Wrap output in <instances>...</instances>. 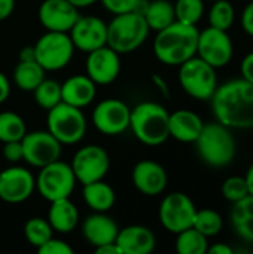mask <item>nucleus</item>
<instances>
[{"instance_id":"nucleus-43","label":"nucleus","mask_w":253,"mask_h":254,"mask_svg":"<svg viewBox=\"0 0 253 254\" xmlns=\"http://www.w3.org/2000/svg\"><path fill=\"white\" fill-rule=\"evenodd\" d=\"M15 9V0H0V21L9 18Z\"/></svg>"},{"instance_id":"nucleus-30","label":"nucleus","mask_w":253,"mask_h":254,"mask_svg":"<svg viewBox=\"0 0 253 254\" xmlns=\"http://www.w3.org/2000/svg\"><path fill=\"white\" fill-rule=\"evenodd\" d=\"M27 132L24 119L15 112L0 113V141H19Z\"/></svg>"},{"instance_id":"nucleus-18","label":"nucleus","mask_w":253,"mask_h":254,"mask_svg":"<svg viewBox=\"0 0 253 254\" xmlns=\"http://www.w3.org/2000/svg\"><path fill=\"white\" fill-rule=\"evenodd\" d=\"M39 21L46 31L69 33L79 18L78 7L69 0H43L39 6Z\"/></svg>"},{"instance_id":"nucleus-47","label":"nucleus","mask_w":253,"mask_h":254,"mask_svg":"<svg viewBox=\"0 0 253 254\" xmlns=\"http://www.w3.org/2000/svg\"><path fill=\"white\" fill-rule=\"evenodd\" d=\"M152 80H154V83L160 88V91L163 92V95H166V97H169V88H167V83L158 76V74H154L152 76Z\"/></svg>"},{"instance_id":"nucleus-8","label":"nucleus","mask_w":253,"mask_h":254,"mask_svg":"<svg viewBox=\"0 0 253 254\" xmlns=\"http://www.w3.org/2000/svg\"><path fill=\"white\" fill-rule=\"evenodd\" d=\"M36 61L46 71H57L64 68L73 58L75 46L64 31H46L34 43Z\"/></svg>"},{"instance_id":"nucleus-11","label":"nucleus","mask_w":253,"mask_h":254,"mask_svg":"<svg viewBox=\"0 0 253 254\" xmlns=\"http://www.w3.org/2000/svg\"><path fill=\"white\" fill-rule=\"evenodd\" d=\"M197 55L215 68H221L230 64L234 55V45L228 31L210 25L200 31Z\"/></svg>"},{"instance_id":"nucleus-31","label":"nucleus","mask_w":253,"mask_h":254,"mask_svg":"<svg viewBox=\"0 0 253 254\" xmlns=\"http://www.w3.org/2000/svg\"><path fill=\"white\" fill-rule=\"evenodd\" d=\"M192 228H195L204 237L212 238L221 234L224 228V220L218 211L212 208H203V210H197Z\"/></svg>"},{"instance_id":"nucleus-1","label":"nucleus","mask_w":253,"mask_h":254,"mask_svg":"<svg viewBox=\"0 0 253 254\" xmlns=\"http://www.w3.org/2000/svg\"><path fill=\"white\" fill-rule=\"evenodd\" d=\"M218 122L231 129H253V83L240 79L218 85L209 100Z\"/></svg>"},{"instance_id":"nucleus-19","label":"nucleus","mask_w":253,"mask_h":254,"mask_svg":"<svg viewBox=\"0 0 253 254\" xmlns=\"http://www.w3.org/2000/svg\"><path fill=\"white\" fill-rule=\"evenodd\" d=\"M131 180L140 193L146 196H157L166 190L169 176L161 164L151 159H143L134 165L131 171Z\"/></svg>"},{"instance_id":"nucleus-25","label":"nucleus","mask_w":253,"mask_h":254,"mask_svg":"<svg viewBox=\"0 0 253 254\" xmlns=\"http://www.w3.org/2000/svg\"><path fill=\"white\" fill-rule=\"evenodd\" d=\"M82 196L86 205L92 211H97V213L109 211L115 205V201H116L115 190L112 189V186H109L103 180L84 185Z\"/></svg>"},{"instance_id":"nucleus-46","label":"nucleus","mask_w":253,"mask_h":254,"mask_svg":"<svg viewBox=\"0 0 253 254\" xmlns=\"http://www.w3.org/2000/svg\"><path fill=\"white\" fill-rule=\"evenodd\" d=\"M36 60L34 57V48L33 46H25L19 51V61H31Z\"/></svg>"},{"instance_id":"nucleus-33","label":"nucleus","mask_w":253,"mask_h":254,"mask_svg":"<svg viewBox=\"0 0 253 254\" xmlns=\"http://www.w3.org/2000/svg\"><path fill=\"white\" fill-rule=\"evenodd\" d=\"M33 95L39 107L51 110L61 103V83L52 79H43L33 91Z\"/></svg>"},{"instance_id":"nucleus-17","label":"nucleus","mask_w":253,"mask_h":254,"mask_svg":"<svg viewBox=\"0 0 253 254\" xmlns=\"http://www.w3.org/2000/svg\"><path fill=\"white\" fill-rule=\"evenodd\" d=\"M85 65L86 76L95 85H109L119 76L121 57L110 46L104 45L88 52Z\"/></svg>"},{"instance_id":"nucleus-12","label":"nucleus","mask_w":253,"mask_h":254,"mask_svg":"<svg viewBox=\"0 0 253 254\" xmlns=\"http://www.w3.org/2000/svg\"><path fill=\"white\" fill-rule=\"evenodd\" d=\"M76 180L82 185L103 180L110 168L109 153L97 144H88L81 147L70 164Z\"/></svg>"},{"instance_id":"nucleus-28","label":"nucleus","mask_w":253,"mask_h":254,"mask_svg":"<svg viewBox=\"0 0 253 254\" xmlns=\"http://www.w3.org/2000/svg\"><path fill=\"white\" fill-rule=\"evenodd\" d=\"M45 68L36 61H18L13 70V82L21 91L33 92L45 79Z\"/></svg>"},{"instance_id":"nucleus-22","label":"nucleus","mask_w":253,"mask_h":254,"mask_svg":"<svg viewBox=\"0 0 253 254\" xmlns=\"http://www.w3.org/2000/svg\"><path fill=\"white\" fill-rule=\"evenodd\" d=\"M204 127L203 119L192 110L180 109L170 113L169 132L170 137L180 143H195Z\"/></svg>"},{"instance_id":"nucleus-35","label":"nucleus","mask_w":253,"mask_h":254,"mask_svg":"<svg viewBox=\"0 0 253 254\" xmlns=\"http://www.w3.org/2000/svg\"><path fill=\"white\" fill-rule=\"evenodd\" d=\"M174 15L179 22L197 25L204 15V0H176Z\"/></svg>"},{"instance_id":"nucleus-39","label":"nucleus","mask_w":253,"mask_h":254,"mask_svg":"<svg viewBox=\"0 0 253 254\" xmlns=\"http://www.w3.org/2000/svg\"><path fill=\"white\" fill-rule=\"evenodd\" d=\"M3 156L7 162L16 164L24 159V152H22V144L19 141H7L3 143Z\"/></svg>"},{"instance_id":"nucleus-20","label":"nucleus","mask_w":253,"mask_h":254,"mask_svg":"<svg viewBox=\"0 0 253 254\" xmlns=\"http://www.w3.org/2000/svg\"><path fill=\"white\" fill-rule=\"evenodd\" d=\"M115 243L122 254H149L157 247L154 232L142 225H131L119 229Z\"/></svg>"},{"instance_id":"nucleus-2","label":"nucleus","mask_w":253,"mask_h":254,"mask_svg":"<svg viewBox=\"0 0 253 254\" xmlns=\"http://www.w3.org/2000/svg\"><path fill=\"white\" fill-rule=\"evenodd\" d=\"M200 30L197 25L171 22L169 27L157 31L154 40V54L158 61L166 65H180L186 60L197 55Z\"/></svg>"},{"instance_id":"nucleus-32","label":"nucleus","mask_w":253,"mask_h":254,"mask_svg":"<svg viewBox=\"0 0 253 254\" xmlns=\"http://www.w3.org/2000/svg\"><path fill=\"white\" fill-rule=\"evenodd\" d=\"M236 21V9L230 0H215L209 10V25L228 31Z\"/></svg>"},{"instance_id":"nucleus-10","label":"nucleus","mask_w":253,"mask_h":254,"mask_svg":"<svg viewBox=\"0 0 253 254\" xmlns=\"http://www.w3.org/2000/svg\"><path fill=\"white\" fill-rule=\"evenodd\" d=\"M197 207L183 192H171L160 204V222L171 234H179L192 226Z\"/></svg>"},{"instance_id":"nucleus-14","label":"nucleus","mask_w":253,"mask_h":254,"mask_svg":"<svg viewBox=\"0 0 253 254\" xmlns=\"http://www.w3.org/2000/svg\"><path fill=\"white\" fill-rule=\"evenodd\" d=\"M131 109L121 100L107 98L100 101L92 110L94 127L106 135H118L130 128Z\"/></svg>"},{"instance_id":"nucleus-38","label":"nucleus","mask_w":253,"mask_h":254,"mask_svg":"<svg viewBox=\"0 0 253 254\" xmlns=\"http://www.w3.org/2000/svg\"><path fill=\"white\" fill-rule=\"evenodd\" d=\"M37 252L40 254H73V249L66 241L52 237L45 244H42Z\"/></svg>"},{"instance_id":"nucleus-36","label":"nucleus","mask_w":253,"mask_h":254,"mask_svg":"<svg viewBox=\"0 0 253 254\" xmlns=\"http://www.w3.org/2000/svg\"><path fill=\"white\" fill-rule=\"evenodd\" d=\"M249 195L248 185L245 177L242 176H231L222 183V196L230 202H237Z\"/></svg>"},{"instance_id":"nucleus-4","label":"nucleus","mask_w":253,"mask_h":254,"mask_svg":"<svg viewBox=\"0 0 253 254\" xmlns=\"http://www.w3.org/2000/svg\"><path fill=\"white\" fill-rule=\"evenodd\" d=\"M169 118L170 113L160 103L143 101L131 109L130 128L140 143L146 146H160L170 137Z\"/></svg>"},{"instance_id":"nucleus-7","label":"nucleus","mask_w":253,"mask_h":254,"mask_svg":"<svg viewBox=\"0 0 253 254\" xmlns=\"http://www.w3.org/2000/svg\"><path fill=\"white\" fill-rule=\"evenodd\" d=\"M46 125L61 144H76L86 132V119L82 110L63 101L48 110Z\"/></svg>"},{"instance_id":"nucleus-49","label":"nucleus","mask_w":253,"mask_h":254,"mask_svg":"<svg viewBox=\"0 0 253 254\" xmlns=\"http://www.w3.org/2000/svg\"><path fill=\"white\" fill-rule=\"evenodd\" d=\"M75 7H78V9H81V7H88V6H91V4H94L95 1H98V0H69Z\"/></svg>"},{"instance_id":"nucleus-34","label":"nucleus","mask_w":253,"mask_h":254,"mask_svg":"<svg viewBox=\"0 0 253 254\" xmlns=\"http://www.w3.org/2000/svg\"><path fill=\"white\" fill-rule=\"evenodd\" d=\"M52 232H54V229L51 228L48 219L31 217L24 225V235H25L27 241L36 249H39L42 244H45L49 238H52Z\"/></svg>"},{"instance_id":"nucleus-6","label":"nucleus","mask_w":253,"mask_h":254,"mask_svg":"<svg viewBox=\"0 0 253 254\" xmlns=\"http://www.w3.org/2000/svg\"><path fill=\"white\" fill-rule=\"evenodd\" d=\"M179 83L189 97L207 101L218 88L216 68L194 55L179 65Z\"/></svg>"},{"instance_id":"nucleus-5","label":"nucleus","mask_w":253,"mask_h":254,"mask_svg":"<svg viewBox=\"0 0 253 254\" xmlns=\"http://www.w3.org/2000/svg\"><path fill=\"white\" fill-rule=\"evenodd\" d=\"M149 31L142 12L131 10L118 13L107 24V46L119 55L130 54L145 43Z\"/></svg>"},{"instance_id":"nucleus-13","label":"nucleus","mask_w":253,"mask_h":254,"mask_svg":"<svg viewBox=\"0 0 253 254\" xmlns=\"http://www.w3.org/2000/svg\"><path fill=\"white\" fill-rule=\"evenodd\" d=\"M24 161L36 168H42L61 156V143L49 131L25 132L21 140Z\"/></svg>"},{"instance_id":"nucleus-50","label":"nucleus","mask_w":253,"mask_h":254,"mask_svg":"<svg viewBox=\"0 0 253 254\" xmlns=\"http://www.w3.org/2000/svg\"><path fill=\"white\" fill-rule=\"evenodd\" d=\"M210 1H215V0H210Z\"/></svg>"},{"instance_id":"nucleus-23","label":"nucleus","mask_w":253,"mask_h":254,"mask_svg":"<svg viewBox=\"0 0 253 254\" xmlns=\"http://www.w3.org/2000/svg\"><path fill=\"white\" fill-rule=\"evenodd\" d=\"M97 94V85L86 74H75L61 83V101L75 107L89 106Z\"/></svg>"},{"instance_id":"nucleus-24","label":"nucleus","mask_w":253,"mask_h":254,"mask_svg":"<svg viewBox=\"0 0 253 254\" xmlns=\"http://www.w3.org/2000/svg\"><path fill=\"white\" fill-rule=\"evenodd\" d=\"M48 222L51 228L60 234L72 232L79 222V211L70 198H61L51 201L48 211Z\"/></svg>"},{"instance_id":"nucleus-41","label":"nucleus","mask_w":253,"mask_h":254,"mask_svg":"<svg viewBox=\"0 0 253 254\" xmlns=\"http://www.w3.org/2000/svg\"><path fill=\"white\" fill-rule=\"evenodd\" d=\"M240 74L245 80L253 83V51H251L240 64Z\"/></svg>"},{"instance_id":"nucleus-42","label":"nucleus","mask_w":253,"mask_h":254,"mask_svg":"<svg viewBox=\"0 0 253 254\" xmlns=\"http://www.w3.org/2000/svg\"><path fill=\"white\" fill-rule=\"evenodd\" d=\"M10 94V83H9V79L6 77L4 73L0 71V104L4 103L7 100Z\"/></svg>"},{"instance_id":"nucleus-45","label":"nucleus","mask_w":253,"mask_h":254,"mask_svg":"<svg viewBox=\"0 0 253 254\" xmlns=\"http://www.w3.org/2000/svg\"><path fill=\"white\" fill-rule=\"evenodd\" d=\"M207 253H210V254H233L234 253V250H233L230 246L224 244V243H216V244H213V246H209V249H207Z\"/></svg>"},{"instance_id":"nucleus-29","label":"nucleus","mask_w":253,"mask_h":254,"mask_svg":"<svg viewBox=\"0 0 253 254\" xmlns=\"http://www.w3.org/2000/svg\"><path fill=\"white\" fill-rule=\"evenodd\" d=\"M209 238L195 228H188L176 234V252L179 254H206L209 249Z\"/></svg>"},{"instance_id":"nucleus-9","label":"nucleus","mask_w":253,"mask_h":254,"mask_svg":"<svg viewBox=\"0 0 253 254\" xmlns=\"http://www.w3.org/2000/svg\"><path fill=\"white\" fill-rule=\"evenodd\" d=\"M76 183L78 180L72 167L58 159L40 168L36 188L40 196L51 202L61 198H70Z\"/></svg>"},{"instance_id":"nucleus-21","label":"nucleus","mask_w":253,"mask_h":254,"mask_svg":"<svg viewBox=\"0 0 253 254\" xmlns=\"http://www.w3.org/2000/svg\"><path fill=\"white\" fill-rule=\"evenodd\" d=\"M119 228L116 222L106 213H97L88 216L82 225V235L95 249L109 243H115Z\"/></svg>"},{"instance_id":"nucleus-15","label":"nucleus","mask_w":253,"mask_h":254,"mask_svg":"<svg viewBox=\"0 0 253 254\" xmlns=\"http://www.w3.org/2000/svg\"><path fill=\"white\" fill-rule=\"evenodd\" d=\"M75 49L91 52L97 48L107 45V24L97 16L86 15L76 19L69 31Z\"/></svg>"},{"instance_id":"nucleus-27","label":"nucleus","mask_w":253,"mask_h":254,"mask_svg":"<svg viewBox=\"0 0 253 254\" xmlns=\"http://www.w3.org/2000/svg\"><path fill=\"white\" fill-rule=\"evenodd\" d=\"M231 222L240 238L253 243V196L248 195L233 204Z\"/></svg>"},{"instance_id":"nucleus-37","label":"nucleus","mask_w":253,"mask_h":254,"mask_svg":"<svg viewBox=\"0 0 253 254\" xmlns=\"http://www.w3.org/2000/svg\"><path fill=\"white\" fill-rule=\"evenodd\" d=\"M106 10L112 12L113 15L125 13L131 10L140 12V3L142 0H100Z\"/></svg>"},{"instance_id":"nucleus-48","label":"nucleus","mask_w":253,"mask_h":254,"mask_svg":"<svg viewBox=\"0 0 253 254\" xmlns=\"http://www.w3.org/2000/svg\"><path fill=\"white\" fill-rule=\"evenodd\" d=\"M245 180H246V185H248V190H249V195L253 196V164L249 167V170L246 171V176H245Z\"/></svg>"},{"instance_id":"nucleus-40","label":"nucleus","mask_w":253,"mask_h":254,"mask_svg":"<svg viewBox=\"0 0 253 254\" xmlns=\"http://www.w3.org/2000/svg\"><path fill=\"white\" fill-rule=\"evenodd\" d=\"M240 24H242L243 31H245L248 36L253 37V0H251V1L245 6L243 12H242V15H240Z\"/></svg>"},{"instance_id":"nucleus-3","label":"nucleus","mask_w":253,"mask_h":254,"mask_svg":"<svg viewBox=\"0 0 253 254\" xmlns=\"http://www.w3.org/2000/svg\"><path fill=\"white\" fill-rule=\"evenodd\" d=\"M195 146L203 162L212 168L228 167L237 153L233 129L218 121L204 124L201 134L195 140Z\"/></svg>"},{"instance_id":"nucleus-16","label":"nucleus","mask_w":253,"mask_h":254,"mask_svg":"<svg viewBox=\"0 0 253 254\" xmlns=\"http://www.w3.org/2000/svg\"><path fill=\"white\" fill-rule=\"evenodd\" d=\"M36 189V179L22 167H9L0 173V199L9 204L27 201Z\"/></svg>"},{"instance_id":"nucleus-44","label":"nucleus","mask_w":253,"mask_h":254,"mask_svg":"<svg viewBox=\"0 0 253 254\" xmlns=\"http://www.w3.org/2000/svg\"><path fill=\"white\" fill-rule=\"evenodd\" d=\"M94 252H95V254H122L116 243H109V244L95 247Z\"/></svg>"},{"instance_id":"nucleus-26","label":"nucleus","mask_w":253,"mask_h":254,"mask_svg":"<svg viewBox=\"0 0 253 254\" xmlns=\"http://www.w3.org/2000/svg\"><path fill=\"white\" fill-rule=\"evenodd\" d=\"M149 30L160 31L176 21L174 4L169 0H151L142 10Z\"/></svg>"}]
</instances>
